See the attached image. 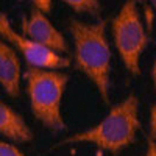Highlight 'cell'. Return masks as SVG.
<instances>
[{"instance_id":"4fadbf2b","label":"cell","mask_w":156,"mask_h":156,"mask_svg":"<svg viewBox=\"0 0 156 156\" xmlns=\"http://www.w3.org/2000/svg\"><path fill=\"white\" fill-rule=\"evenodd\" d=\"M147 156H156V142L153 139L148 140V148H147Z\"/></svg>"},{"instance_id":"8992f818","label":"cell","mask_w":156,"mask_h":156,"mask_svg":"<svg viewBox=\"0 0 156 156\" xmlns=\"http://www.w3.org/2000/svg\"><path fill=\"white\" fill-rule=\"evenodd\" d=\"M22 34L56 53H67L69 47L62 33L58 31L44 12L31 8L30 14L22 19Z\"/></svg>"},{"instance_id":"30bf717a","label":"cell","mask_w":156,"mask_h":156,"mask_svg":"<svg viewBox=\"0 0 156 156\" xmlns=\"http://www.w3.org/2000/svg\"><path fill=\"white\" fill-rule=\"evenodd\" d=\"M0 156H25V154L14 145L6 144V142H0Z\"/></svg>"},{"instance_id":"52a82bcc","label":"cell","mask_w":156,"mask_h":156,"mask_svg":"<svg viewBox=\"0 0 156 156\" xmlns=\"http://www.w3.org/2000/svg\"><path fill=\"white\" fill-rule=\"evenodd\" d=\"M0 83L9 97H17L20 90V61L11 45L0 44Z\"/></svg>"},{"instance_id":"5bb4252c","label":"cell","mask_w":156,"mask_h":156,"mask_svg":"<svg viewBox=\"0 0 156 156\" xmlns=\"http://www.w3.org/2000/svg\"><path fill=\"white\" fill-rule=\"evenodd\" d=\"M151 78H153V83H154V87H156V59H154L153 69H151Z\"/></svg>"},{"instance_id":"9c48e42d","label":"cell","mask_w":156,"mask_h":156,"mask_svg":"<svg viewBox=\"0 0 156 156\" xmlns=\"http://www.w3.org/2000/svg\"><path fill=\"white\" fill-rule=\"evenodd\" d=\"M66 3L70 9H73L75 12H80V14H98L100 9H101V5L97 0H66Z\"/></svg>"},{"instance_id":"7c38bea8","label":"cell","mask_w":156,"mask_h":156,"mask_svg":"<svg viewBox=\"0 0 156 156\" xmlns=\"http://www.w3.org/2000/svg\"><path fill=\"white\" fill-rule=\"evenodd\" d=\"M150 133H151V137L156 139V105L151 108V112H150Z\"/></svg>"},{"instance_id":"7a4b0ae2","label":"cell","mask_w":156,"mask_h":156,"mask_svg":"<svg viewBox=\"0 0 156 156\" xmlns=\"http://www.w3.org/2000/svg\"><path fill=\"white\" fill-rule=\"evenodd\" d=\"M137 97L134 94H129L125 100L114 105L109 114L97 126L89 128L86 131L75 133L62 139L55 147L89 142V144H94L101 150L111 151L114 154L119 153L125 147L133 144L137 129L140 128V122L137 119Z\"/></svg>"},{"instance_id":"9a60e30c","label":"cell","mask_w":156,"mask_h":156,"mask_svg":"<svg viewBox=\"0 0 156 156\" xmlns=\"http://www.w3.org/2000/svg\"><path fill=\"white\" fill-rule=\"evenodd\" d=\"M151 5H153V8L156 9V2H151Z\"/></svg>"},{"instance_id":"5b68a950","label":"cell","mask_w":156,"mask_h":156,"mask_svg":"<svg viewBox=\"0 0 156 156\" xmlns=\"http://www.w3.org/2000/svg\"><path fill=\"white\" fill-rule=\"evenodd\" d=\"M0 34L9 44L14 45L27 61L28 67L36 69H64L70 66V59L66 56H59L56 51L50 50L31 39L25 37L22 33H17L11 27L5 12L0 14Z\"/></svg>"},{"instance_id":"8fae6325","label":"cell","mask_w":156,"mask_h":156,"mask_svg":"<svg viewBox=\"0 0 156 156\" xmlns=\"http://www.w3.org/2000/svg\"><path fill=\"white\" fill-rule=\"evenodd\" d=\"M51 6H53V3H51L50 0H34V2H33V8H36L37 11H41V12H44L45 16L51 11Z\"/></svg>"},{"instance_id":"ba28073f","label":"cell","mask_w":156,"mask_h":156,"mask_svg":"<svg viewBox=\"0 0 156 156\" xmlns=\"http://www.w3.org/2000/svg\"><path fill=\"white\" fill-rule=\"evenodd\" d=\"M0 133L14 142H30L33 133L25 123L23 117L6 103H0Z\"/></svg>"},{"instance_id":"6da1fadb","label":"cell","mask_w":156,"mask_h":156,"mask_svg":"<svg viewBox=\"0 0 156 156\" xmlns=\"http://www.w3.org/2000/svg\"><path fill=\"white\" fill-rule=\"evenodd\" d=\"M105 20L86 23L72 19L69 31L75 47V64L97 87L101 100L109 103L111 48L105 36Z\"/></svg>"},{"instance_id":"277c9868","label":"cell","mask_w":156,"mask_h":156,"mask_svg":"<svg viewBox=\"0 0 156 156\" xmlns=\"http://www.w3.org/2000/svg\"><path fill=\"white\" fill-rule=\"evenodd\" d=\"M112 36L123 66L131 75H139V58L147 47V33L136 2L128 0L112 20Z\"/></svg>"},{"instance_id":"3957f363","label":"cell","mask_w":156,"mask_h":156,"mask_svg":"<svg viewBox=\"0 0 156 156\" xmlns=\"http://www.w3.org/2000/svg\"><path fill=\"white\" fill-rule=\"evenodd\" d=\"M25 81L33 115L53 131L66 129L61 115V98L69 76L58 70L28 67L25 72Z\"/></svg>"}]
</instances>
